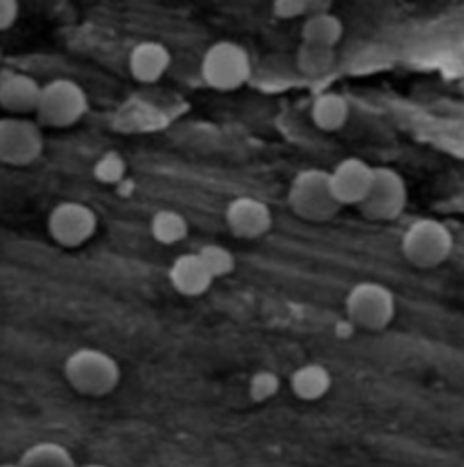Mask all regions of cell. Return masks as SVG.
Returning a JSON list of instances; mask_svg holds the SVG:
<instances>
[{
  "instance_id": "1",
  "label": "cell",
  "mask_w": 464,
  "mask_h": 467,
  "mask_svg": "<svg viewBox=\"0 0 464 467\" xmlns=\"http://www.w3.org/2000/svg\"><path fill=\"white\" fill-rule=\"evenodd\" d=\"M68 384L80 395L100 399L115 391L121 380V368L113 355L99 348H79L64 362Z\"/></svg>"
},
{
  "instance_id": "2",
  "label": "cell",
  "mask_w": 464,
  "mask_h": 467,
  "mask_svg": "<svg viewBox=\"0 0 464 467\" xmlns=\"http://www.w3.org/2000/svg\"><path fill=\"white\" fill-rule=\"evenodd\" d=\"M287 200L294 214L311 223H327L343 207L334 196L331 172L323 169H305L298 172L289 187Z\"/></svg>"
},
{
  "instance_id": "3",
  "label": "cell",
  "mask_w": 464,
  "mask_h": 467,
  "mask_svg": "<svg viewBox=\"0 0 464 467\" xmlns=\"http://www.w3.org/2000/svg\"><path fill=\"white\" fill-rule=\"evenodd\" d=\"M456 246L452 231L438 220L421 218L408 225L401 237L405 259L421 270H432L448 261Z\"/></svg>"
},
{
  "instance_id": "4",
  "label": "cell",
  "mask_w": 464,
  "mask_h": 467,
  "mask_svg": "<svg viewBox=\"0 0 464 467\" xmlns=\"http://www.w3.org/2000/svg\"><path fill=\"white\" fill-rule=\"evenodd\" d=\"M345 312L355 328L381 332L395 319L397 301L388 286L375 281H361L350 288Z\"/></svg>"
},
{
  "instance_id": "5",
  "label": "cell",
  "mask_w": 464,
  "mask_h": 467,
  "mask_svg": "<svg viewBox=\"0 0 464 467\" xmlns=\"http://www.w3.org/2000/svg\"><path fill=\"white\" fill-rule=\"evenodd\" d=\"M88 109L90 99L80 84L69 78H55L42 89L37 117L46 127L66 129L79 123Z\"/></svg>"
},
{
  "instance_id": "6",
  "label": "cell",
  "mask_w": 464,
  "mask_h": 467,
  "mask_svg": "<svg viewBox=\"0 0 464 467\" xmlns=\"http://www.w3.org/2000/svg\"><path fill=\"white\" fill-rule=\"evenodd\" d=\"M202 78L216 91H236L248 82L252 64L247 49L231 40L213 44L202 58Z\"/></svg>"
},
{
  "instance_id": "7",
  "label": "cell",
  "mask_w": 464,
  "mask_h": 467,
  "mask_svg": "<svg viewBox=\"0 0 464 467\" xmlns=\"http://www.w3.org/2000/svg\"><path fill=\"white\" fill-rule=\"evenodd\" d=\"M408 203V187L405 178L390 167H375L372 189L357 207L370 222H394Z\"/></svg>"
},
{
  "instance_id": "8",
  "label": "cell",
  "mask_w": 464,
  "mask_h": 467,
  "mask_svg": "<svg viewBox=\"0 0 464 467\" xmlns=\"http://www.w3.org/2000/svg\"><path fill=\"white\" fill-rule=\"evenodd\" d=\"M44 152V134L37 121L4 118L0 121V160L11 167H27Z\"/></svg>"
},
{
  "instance_id": "9",
  "label": "cell",
  "mask_w": 464,
  "mask_h": 467,
  "mask_svg": "<svg viewBox=\"0 0 464 467\" xmlns=\"http://www.w3.org/2000/svg\"><path fill=\"white\" fill-rule=\"evenodd\" d=\"M99 229L97 213L80 202H62L53 207L47 218L49 235L66 248L86 244Z\"/></svg>"
},
{
  "instance_id": "10",
  "label": "cell",
  "mask_w": 464,
  "mask_h": 467,
  "mask_svg": "<svg viewBox=\"0 0 464 467\" xmlns=\"http://www.w3.org/2000/svg\"><path fill=\"white\" fill-rule=\"evenodd\" d=\"M375 167L361 158H345L331 171V185L342 205L359 207L368 196Z\"/></svg>"
},
{
  "instance_id": "11",
  "label": "cell",
  "mask_w": 464,
  "mask_h": 467,
  "mask_svg": "<svg viewBox=\"0 0 464 467\" xmlns=\"http://www.w3.org/2000/svg\"><path fill=\"white\" fill-rule=\"evenodd\" d=\"M226 222L236 237L258 239L270 231L272 213L265 202L252 196H239L227 205Z\"/></svg>"
},
{
  "instance_id": "12",
  "label": "cell",
  "mask_w": 464,
  "mask_h": 467,
  "mask_svg": "<svg viewBox=\"0 0 464 467\" xmlns=\"http://www.w3.org/2000/svg\"><path fill=\"white\" fill-rule=\"evenodd\" d=\"M44 86L33 77L4 69L0 75V106L15 117L37 113Z\"/></svg>"
},
{
  "instance_id": "13",
  "label": "cell",
  "mask_w": 464,
  "mask_h": 467,
  "mask_svg": "<svg viewBox=\"0 0 464 467\" xmlns=\"http://www.w3.org/2000/svg\"><path fill=\"white\" fill-rule=\"evenodd\" d=\"M213 281L215 277L198 252L178 255L169 268L171 286L185 297H200L207 294Z\"/></svg>"
},
{
  "instance_id": "14",
  "label": "cell",
  "mask_w": 464,
  "mask_h": 467,
  "mask_svg": "<svg viewBox=\"0 0 464 467\" xmlns=\"http://www.w3.org/2000/svg\"><path fill=\"white\" fill-rule=\"evenodd\" d=\"M171 66V51L165 44L156 40H143L136 44L129 55V71L134 80L142 84L158 82Z\"/></svg>"
},
{
  "instance_id": "15",
  "label": "cell",
  "mask_w": 464,
  "mask_h": 467,
  "mask_svg": "<svg viewBox=\"0 0 464 467\" xmlns=\"http://www.w3.org/2000/svg\"><path fill=\"white\" fill-rule=\"evenodd\" d=\"M289 382L298 400L316 402V400H322L331 391L332 373L323 364L307 362L294 369Z\"/></svg>"
},
{
  "instance_id": "16",
  "label": "cell",
  "mask_w": 464,
  "mask_h": 467,
  "mask_svg": "<svg viewBox=\"0 0 464 467\" xmlns=\"http://www.w3.org/2000/svg\"><path fill=\"white\" fill-rule=\"evenodd\" d=\"M343 22L334 13L309 15L301 27V42L336 47L343 38Z\"/></svg>"
},
{
  "instance_id": "17",
  "label": "cell",
  "mask_w": 464,
  "mask_h": 467,
  "mask_svg": "<svg viewBox=\"0 0 464 467\" xmlns=\"http://www.w3.org/2000/svg\"><path fill=\"white\" fill-rule=\"evenodd\" d=\"M311 117L318 129L334 132L340 130L350 117V106H348L345 97L340 93H323L320 95L311 109Z\"/></svg>"
},
{
  "instance_id": "18",
  "label": "cell",
  "mask_w": 464,
  "mask_h": 467,
  "mask_svg": "<svg viewBox=\"0 0 464 467\" xmlns=\"http://www.w3.org/2000/svg\"><path fill=\"white\" fill-rule=\"evenodd\" d=\"M336 58V47L301 42L296 53V66L301 75L309 78H320L334 69Z\"/></svg>"
},
{
  "instance_id": "19",
  "label": "cell",
  "mask_w": 464,
  "mask_h": 467,
  "mask_svg": "<svg viewBox=\"0 0 464 467\" xmlns=\"http://www.w3.org/2000/svg\"><path fill=\"white\" fill-rule=\"evenodd\" d=\"M20 467H79L71 451L58 442H37L16 461Z\"/></svg>"
},
{
  "instance_id": "20",
  "label": "cell",
  "mask_w": 464,
  "mask_h": 467,
  "mask_svg": "<svg viewBox=\"0 0 464 467\" xmlns=\"http://www.w3.org/2000/svg\"><path fill=\"white\" fill-rule=\"evenodd\" d=\"M189 234V223L185 216L173 209L158 211L151 220V235L160 244H178Z\"/></svg>"
},
{
  "instance_id": "21",
  "label": "cell",
  "mask_w": 464,
  "mask_h": 467,
  "mask_svg": "<svg viewBox=\"0 0 464 467\" xmlns=\"http://www.w3.org/2000/svg\"><path fill=\"white\" fill-rule=\"evenodd\" d=\"M198 255L202 257V261L206 263L215 279L229 275L236 266V257L231 250L216 243H209L198 248Z\"/></svg>"
},
{
  "instance_id": "22",
  "label": "cell",
  "mask_w": 464,
  "mask_h": 467,
  "mask_svg": "<svg viewBox=\"0 0 464 467\" xmlns=\"http://www.w3.org/2000/svg\"><path fill=\"white\" fill-rule=\"evenodd\" d=\"M93 174L100 183L118 185L125 180L127 163L121 158V154H118L116 150H108L97 160V163L93 167Z\"/></svg>"
},
{
  "instance_id": "23",
  "label": "cell",
  "mask_w": 464,
  "mask_h": 467,
  "mask_svg": "<svg viewBox=\"0 0 464 467\" xmlns=\"http://www.w3.org/2000/svg\"><path fill=\"white\" fill-rule=\"evenodd\" d=\"M279 388H281V379L278 373H274L270 369H259L248 379L247 389H248V397L256 404H263V402H269L270 399H274L278 395Z\"/></svg>"
},
{
  "instance_id": "24",
  "label": "cell",
  "mask_w": 464,
  "mask_h": 467,
  "mask_svg": "<svg viewBox=\"0 0 464 467\" xmlns=\"http://www.w3.org/2000/svg\"><path fill=\"white\" fill-rule=\"evenodd\" d=\"M272 15L279 20H292L309 15V0H274Z\"/></svg>"
},
{
  "instance_id": "25",
  "label": "cell",
  "mask_w": 464,
  "mask_h": 467,
  "mask_svg": "<svg viewBox=\"0 0 464 467\" xmlns=\"http://www.w3.org/2000/svg\"><path fill=\"white\" fill-rule=\"evenodd\" d=\"M20 13V5L16 0H0V29H9Z\"/></svg>"
},
{
  "instance_id": "26",
  "label": "cell",
  "mask_w": 464,
  "mask_h": 467,
  "mask_svg": "<svg viewBox=\"0 0 464 467\" xmlns=\"http://www.w3.org/2000/svg\"><path fill=\"white\" fill-rule=\"evenodd\" d=\"M332 7L331 0H309V15H318V13H329ZM307 15V16H309Z\"/></svg>"
},
{
  "instance_id": "27",
  "label": "cell",
  "mask_w": 464,
  "mask_h": 467,
  "mask_svg": "<svg viewBox=\"0 0 464 467\" xmlns=\"http://www.w3.org/2000/svg\"><path fill=\"white\" fill-rule=\"evenodd\" d=\"M79 467H110L106 466V464H100V462H88V464H79Z\"/></svg>"
},
{
  "instance_id": "28",
  "label": "cell",
  "mask_w": 464,
  "mask_h": 467,
  "mask_svg": "<svg viewBox=\"0 0 464 467\" xmlns=\"http://www.w3.org/2000/svg\"><path fill=\"white\" fill-rule=\"evenodd\" d=\"M2 467H20L18 466V462H5Z\"/></svg>"
}]
</instances>
